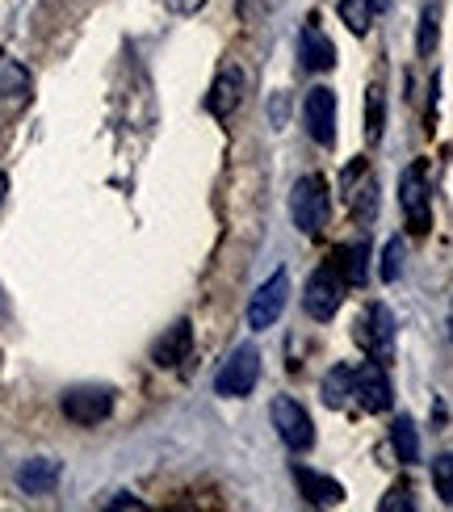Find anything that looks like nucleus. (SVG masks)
<instances>
[{
	"instance_id": "2eb2a0df",
	"label": "nucleus",
	"mask_w": 453,
	"mask_h": 512,
	"mask_svg": "<svg viewBox=\"0 0 453 512\" xmlns=\"http://www.w3.org/2000/svg\"><path fill=\"white\" fill-rule=\"evenodd\" d=\"M365 261H370V244H365V240H349V244L336 248L332 269L344 277V286H365Z\"/></svg>"
},
{
	"instance_id": "393cba45",
	"label": "nucleus",
	"mask_w": 453,
	"mask_h": 512,
	"mask_svg": "<svg viewBox=\"0 0 453 512\" xmlns=\"http://www.w3.org/2000/svg\"><path fill=\"white\" fill-rule=\"evenodd\" d=\"M5 93H9V101H26V93H30V76L21 72L17 63L5 68Z\"/></svg>"
},
{
	"instance_id": "423d86ee",
	"label": "nucleus",
	"mask_w": 453,
	"mask_h": 512,
	"mask_svg": "<svg viewBox=\"0 0 453 512\" xmlns=\"http://www.w3.org/2000/svg\"><path fill=\"white\" fill-rule=\"evenodd\" d=\"M269 416H273V429H277V437H282L290 450H311L315 445V424H311V416H307V408H302L298 399H290V395H277L273 399V408H269Z\"/></svg>"
},
{
	"instance_id": "a211bd4d",
	"label": "nucleus",
	"mask_w": 453,
	"mask_h": 512,
	"mask_svg": "<svg viewBox=\"0 0 453 512\" xmlns=\"http://www.w3.org/2000/svg\"><path fill=\"white\" fill-rule=\"evenodd\" d=\"M382 126H386V93H382V84H370L365 89V139L378 143Z\"/></svg>"
},
{
	"instance_id": "7ed1b4c3",
	"label": "nucleus",
	"mask_w": 453,
	"mask_h": 512,
	"mask_svg": "<svg viewBox=\"0 0 453 512\" xmlns=\"http://www.w3.org/2000/svg\"><path fill=\"white\" fill-rule=\"evenodd\" d=\"M256 378H261V353H256L252 345H244L223 361L219 374H214V391H219L223 399H244V395H252Z\"/></svg>"
},
{
	"instance_id": "a878e982",
	"label": "nucleus",
	"mask_w": 453,
	"mask_h": 512,
	"mask_svg": "<svg viewBox=\"0 0 453 512\" xmlns=\"http://www.w3.org/2000/svg\"><path fill=\"white\" fill-rule=\"evenodd\" d=\"M378 508H382V512H391V508H407V512H412V508H416V500H412V492H407V487H395V492L386 496Z\"/></svg>"
},
{
	"instance_id": "5701e85b",
	"label": "nucleus",
	"mask_w": 453,
	"mask_h": 512,
	"mask_svg": "<svg viewBox=\"0 0 453 512\" xmlns=\"http://www.w3.org/2000/svg\"><path fill=\"white\" fill-rule=\"evenodd\" d=\"M399 269H403V244L399 240H386V248H382V282H395L399 277Z\"/></svg>"
},
{
	"instance_id": "ddd939ff",
	"label": "nucleus",
	"mask_w": 453,
	"mask_h": 512,
	"mask_svg": "<svg viewBox=\"0 0 453 512\" xmlns=\"http://www.w3.org/2000/svg\"><path fill=\"white\" fill-rule=\"evenodd\" d=\"M193 349V328H189V319H181V324H172L160 340H156V349H151V361H156L160 370H177L181 361L189 357Z\"/></svg>"
},
{
	"instance_id": "f03ea898",
	"label": "nucleus",
	"mask_w": 453,
	"mask_h": 512,
	"mask_svg": "<svg viewBox=\"0 0 453 512\" xmlns=\"http://www.w3.org/2000/svg\"><path fill=\"white\" fill-rule=\"evenodd\" d=\"M328 181L323 177H302L290 194V219L298 231H307V236H319L323 223H328Z\"/></svg>"
},
{
	"instance_id": "4468645a",
	"label": "nucleus",
	"mask_w": 453,
	"mask_h": 512,
	"mask_svg": "<svg viewBox=\"0 0 453 512\" xmlns=\"http://www.w3.org/2000/svg\"><path fill=\"white\" fill-rule=\"evenodd\" d=\"M240 101H244V72L240 68H223L219 80H214L210 97H206L210 114L214 118H231L235 110H240Z\"/></svg>"
},
{
	"instance_id": "b1692460",
	"label": "nucleus",
	"mask_w": 453,
	"mask_h": 512,
	"mask_svg": "<svg viewBox=\"0 0 453 512\" xmlns=\"http://www.w3.org/2000/svg\"><path fill=\"white\" fill-rule=\"evenodd\" d=\"M433 47H437V9L428 5L424 17H420V55L428 59V55H433Z\"/></svg>"
},
{
	"instance_id": "412c9836",
	"label": "nucleus",
	"mask_w": 453,
	"mask_h": 512,
	"mask_svg": "<svg viewBox=\"0 0 453 512\" xmlns=\"http://www.w3.org/2000/svg\"><path fill=\"white\" fill-rule=\"evenodd\" d=\"M340 17L353 34H365L374 21V9H370V0H340Z\"/></svg>"
},
{
	"instance_id": "6e6552de",
	"label": "nucleus",
	"mask_w": 453,
	"mask_h": 512,
	"mask_svg": "<svg viewBox=\"0 0 453 512\" xmlns=\"http://www.w3.org/2000/svg\"><path fill=\"white\" fill-rule=\"evenodd\" d=\"M114 412V391L110 387H72L63 391V416L72 424H101Z\"/></svg>"
},
{
	"instance_id": "4be33fe9",
	"label": "nucleus",
	"mask_w": 453,
	"mask_h": 512,
	"mask_svg": "<svg viewBox=\"0 0 453 512\" xmlns=\"http://www.w3.org/2000/svg\"><path fill=\"white\" fill-rule=\"evenodd\" d=\"M433 479H437V496H441L445 504H453V458H449V454H441V458L433 462Z\"/></svg>"
},
{
	"instance_id": "c85d7f7f",
	"label": "nucleus",
	"mask_w": 453,
	"mask_h": 512,
	"mask_svg": "<svg viewBox=\"0 0 453 512\" xmlns=\"http://www.w3.org/2000/svg\"><path fill=\"white\" fill-rule=\"evenodd\" d=\"M370 9L374 13H386V9H391V0H370Z\"/></svg>"
},
{
	"instance_id": "0eeeda50",
	"label": "nucleus",
	"mask_w": 453,
	"mask_h": 512,
	"mask_svg": "<svg viewBox=\"0 0 453 512\" xmlns=\"http://www.w3.org/2000/svg\"><path fill=\"white\" fill-rule=\"evenodd\" d=\"M353 336H357V345H361L365 353L386 366V357H391V345H395V319H391V311H386L382 303L365 307L361 319H357V332H353Z\"/></svg>"
},
{
	"instance_id": "f3484780",
	"label": "nucleus",
	"mask_w": 453,
	"mask_h": 512,
	"mask_svg": "<svg viewBox=\"0 0 453 512\" xmlns=\"http://www.w3.org/2000/svg\"><path fill=\"white\" fill-rule=\"evenodd\" d=\"M391 445H395V454H399V462H420V429H416V420L412 416H399L395 424H391Z\"/></svg>"
},
{
	"instance_id": "1a4fd4ad",
	"label": "nucleus",
	"mask_w": 453,
	"mask_h": 512,
	"mask_svg": "<svg viewBox=\"0 0 453 512\" xmlns=\"http://www.w3.org/2000/svg\"><path fill=\"white\" fill-rule=\"evenodd\" d=\"M391 378H386L382 361H365L361 370H353V399L365 412H386L391 408Z\"/></svg>"
},
{
	"instance_id": "cd10ccee",
	"label": "nucleus",
	"mask_w": 453,
	"mask_h": 512,
	"mask_svg": "<svg viewBox=\"0 0 453 512\" xmlns=\"http://www.w3.org/2000/svg\"><path fill=\"white\" fill-rule=\"evenodd\" d=\"M105 508H143V500H135V496H118V500H110Z\"/></svg>"
},
{
	"instance_id": "9d476101",
	"label": "nucleus",
	"mask_w": 453,
	"mask_h": 512,
	"mask_svg": "<svg viewBox=\"0 0 453 512\" xmlns=\"http://www.w3.org/2000/svg\"><path fill=\"white\" fill-rule=\"evenodd\" d=\"M302 122H307V135L315 143L328 147L336 139V93L332 89H311L302 101Z\"/></svg>"
},
{
	"instance_id": "bb28decb",
	"label": "nucleus",
	"mask_w": 453,
	"mask_h": 512,
	"mask_svg": "<svg viewBox=\"0 0 453 512\" xmlns=\"http://www.w3.org/2000/svg\"><path fill=\"white\" fill-rule=\"evenodd\" d=\"M160 5H164L168 13H177V17H189V13H198L206 0H160Z\"/></svg>"
},
{
	"instance_id": "39448f33",
	"label": "nucleus",
	"mask_w": 453,
	"mask_h": 512,
	"mask_svg": "<svg viewBox=\"0 0 453 512\" xmlns=\"http://www.w3.org/2000/svg\"><path fill=\"white\" fill-rule=\"evenodd\" d=\"M286 303H290V273L277 269L269 282H261V286H256V294H252V303H248V328H256V332L273 328L277 319H282Z\"/></svg>"
},
{
	"instance_id": "dca6fc26",
	"label": "nucleus",
	"mask_w": 453,
	"mask_h": 512,
	"mask_svg": "<svg viewBox=\"0 0 453 512\" xmlns=\"http://www.w3.org/2000/svg\"><path fill=\"white\" fill-rule=\"evenodd\" d=\"M55 483H59V462H51V458H34L17 471V487L26 496H47V492H55Z\"/></svg>"
},
{
	"instance_id": "f257e3e1",
	"label": "nucleus",
	"mask_w": 453,
	"mask_h": 512,
	"mask_svg": "<svg viewBox=\"0 0 453 512\" xmlns=\"http://www.w3.org/2000/svg\"><path fill=\"white\" fill-rule=\"evenodd\" d=\"M399 206L407 215V231L424 236L433 227V181H428V160H412L399 173Z\"/></svg>"
},
{
	"instance_id": "9b49d317",
	"label": "nucleus",
	"mask_w": 453,
	"mask_h": 512,
	"mask_svg": "<svg viewBox=\"0 0 453 512\" xmlns=\"http://www.w3.org/2000/svg\"><path fill=\"white\" fill-rule=\"evenodd\" d=\"M298 59H302V68H307V72H328L332 63H336L332 38L319 30L315 17H311L307 26H302V34H298Z\"/></svg>"
},
{
	"instance_id": "6ab92c4d",
	"label": "nucleus",
	"mask_w": 453,
	"mask_h": 512,
	"mask_svg": "<svg viewBox=\"0 0 453 512\" xmlns=\"http://www.w3.org/2000/svg\"><path fill=\"white\" fill-rule=\"evenodd\" d=\"M349 399H353V370L332 366V374L323 378V403H328V408H344Z\"/></svg>"
},
{
	"instance_id": "c756f323",
	"label": "nucleus",
	"mask_w": 453,
	"mask_h": 512,
	"mask_svg": "<svg viewBox=\"0 0 453 512\" xmlns=\"http://www.w3.org/2000/svg\"><path fill=\"white\" fill-rule=\"evenodd\" d=\"M5 194H9V177L0 173V202H5Z\"/></svg>"
},
{
	"instance_id": "aec40b11",
	"label": "nucleus",
	"mask_w": 453,
	"mask_h": 512,
	"mask_svg": "<svg viewBox=\"0 0 453 512\" xmlns=\"http://www.w3.org/2000/svg\"><path fill=\"white\" fill-rule=\"evenodd\" d=\"M374 215H378V185L365 177V185L353 189V219L365 227V223H374Z\"/></svg>"
},
{
	"instance_id": "f8f14e48",
	"label": "nucleus",
	"mask_w": 453,
	"mask_h": 512,
	"mask_svg": "<svg viewBox=\"0 0 453 512\" xmlns=\"http://www.w3.org/2000/svg\"><path fill=\"white\" fill-rule=\"evenodd\" d=\"M294 483H298L302 500L315 504V508H328V504H340V500H344V487H340L332 475L311 471V466H294Z\"/></svg>"
},
{
	"instance_id": "20e7f679",
	"label": "nucleus",
	"mask_w": 453,
	"mask_h": 512,
	"mask_svg": "<svg viewBox=\"0 0 453 512\" xmlns=\"http://www.w3.org/2000/svg\"><path fill=\"white\" fill-rule=\"evenodd\" d=\"M344 277L332 269V265H319L311 277H307V290H302V307H307V315L311 319H332L336 311H340V303H344Z\"/></svg>"
}]
</instances>
